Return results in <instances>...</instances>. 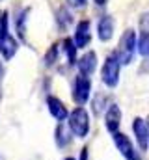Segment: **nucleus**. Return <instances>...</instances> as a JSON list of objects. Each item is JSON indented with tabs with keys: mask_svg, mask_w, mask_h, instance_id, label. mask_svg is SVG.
<instances>
[{
	"mask_svg": "<svg viewBox=\"0 0 149 160\" xmlns=\"http://www.w3.org/2000/svg\"><path fill=\"white\" fill-rule=\"evenodd\" d=\"M136 43H138V34L132 30V28H127L123 32V36L119 38V43L116 47V50L112 52L117 62L121 65H129L132 60H134V54H136Z\"/></svg>",
	"mask_w": 149,
	"mask_h": 160,
	"instance_id": "f257e3e1",
	"label": "nucleus"
},
{
	"mask_svg": "<svg viewBox=\"0 0 149 160\" xmlns=\"http://www.w3.org/2000/svg\"><path fill=\"white\" fill-rule=\"evenodd\" d=\"M19 50V41L15 39L9 32V13L2 11L0 17V56L9 62Z\"/></svg>",
	"mask_w": 149,
	"mask_h": 160,
	"instance_id": "f03ea898",
	"label": "nucleus"
},
{
	"mask_svg": "<svg viewBox=\"0 0 149 160\" xmlns=\"http://www.w3.org/2000/svg\"><path fill=\"white\" fill-rule=\"evenodd\" d=\"M67 128L76 138H86L90 132V114L84 106H76L67 116Z\"/></svg>",
	"mask_w": 149,
	"mask_h": 160,
	"instance_id": "7ed1b4c3",
	"label": "nucleus"
},
{
	"mask_svg": "<svg viewBox=\"0 0 149 160\" xmlns=\"http://www.w3.org/2000/svg\"><path fill=\"white\" fill-rule=\"evenodd\" d=\"M119 77H121V63L117 62V58L114 54H108L101 67V80L105 86L116 88L119 84Z\"/></svg>",
	"mask_w": 149,
	"mask_h": 160,
	"instance_id": "20e7f679",
	"label": "nucleus"
},
{
	"mask_svg": "<svg viewBox=\"0 0 149 160\" xmlns=\"http://www.w3.org/2000/svg\"><path fill=\"white\" fill-rule=\"evenodd\" d=\"M90 95H91V78L84 75H76L73 80V93H71L73 101L78 106H84L90 101Z\"/></svg>",
	"mask_w": 149,
	"mask_h": 160,
	"instance_id": "39448f33",
	"label": "nucleus"
},
{
	"mask_svg": "<svg viewBox=\"0 0 149 160\" xmlns=\"http://www.w3.org/2000/svg\"><path fill=\"white\" fill-rule=\"evenodd\" d=\"M112 138H114V143H116L117 151L123 155L125 160H140L136 149H134V145H132V142L129 140V136H125L123 132H114Z\"/></svg>",
	"mask_w": 149,
	"mask_h": 160,
	"instance_id": "423d86ee",
	"label": "nucleus"
},
{
	"mask_svg": "<svg viewBox=\"0 0 149 160\" xmlns=\"http://www.w3.org/2000/svg\"><path fill=\"white\" fill-rule=\"evenodd\" d=\"M90 41H91V22L88 19H82L74 26L73 43L76 48H86L90 45Z\"/></svg>",
	"mask_w": 149,
	"mask_h": 160,
	"instance_id": "0eeeda50",
	"label": "nucleus"
},
{
	"mask_svg": "<svg viewBox=\"0 0 149 160\" xmlns=\"http://www.w3.org/2000/svg\"><path fill=\"white\" fill-rule=\"evenodd\" d=\"M76 67H78V75H84V77H91L97 69V54L93 50L90 52H84L78 60H76Z\"/></svg>",
	"mask_w": 149,
	"mask_h": 160,
	"instance_id": "6e6552de",
	"label": "nucleus"
},
{
	"mask_svg": "<svg viewBox=\"0 0 149 160\" xmlns=\"http://www.w3.org/2000/svg\"><path fill=\"white\" fill-rule=\"evenodd\" d=\"M119 125H121V108L112 102L105 112V127L110 134H114V132H119Z\"/></svg>",
	"mask_w": 149,
	"mask_h": 160,
	"instance_id": "1a4fd4ad",
	"label": "nucleus"
},
{
	"mask_svg": "<svg viewBox=\"0 0 149 160\" xmlns=\"http://www.w3.org/2000/svg\"><path fill=\"white\" fill-rule=\"evenodd\" d=\"M47 108H49V114L58 121V123L65 121L67 119V116H69L65 104H64L58 97H54V95H49V97H47Z\"/></svg>",
	"mask_w": 149,
	"mask_h": 160,
	"instance_id": "9d476101",
	"label": "nucleus"
},
{
	"mask_svg": "<svg viewBox=\"0 0 149 160\" xmlns=\"http://www.w3.org/2000/svg\"><path fill=\"white\" fill-rule=\"evenodd\" d=\"M132 132H134V138H136L140 149H142V151H147L149 136H147V125H146V119L134 118V121H132Z\"/></svg>",
	"mask_w": 149,
	"mask_h": 160,
	"instance_id": "9b49d317",
	"label": "nucleus"
},
{
	"mask_svg": "<svg viewBox=\"0 0 149 160\" xmlns=\"http://www.w3.org/2000/svg\"><path fill=\"white\" fill-rule=\"evenodd\" d=\"M114 26H116L114 17L112 15H103L97 22V38L103 43H108L114 36Z\"/></svg>",
	"mask_w": 149,
	"mask_h": 160,
	"instance_id": "f8f14e48",
	"label": "nucleus"
},
{
	"mask_svg": "<svg viewBox=\"0 0 149 160\" xmlns=\"http://www.w3.org/2000/svg\"><path fill=\"white\" fill-rule=\"evenodd\" d=\"M30 8H24L21 9L17 15H15V32L19 36V39H26V21H28V15H30Z\"/></svg>",
	"mask_w": 149,
	"mask_h": 160,
	"instance_id": "ddd939ff",
	"label": "nucleus"
},
{
	"mask_svg": "<svg viewBox=\"0 0 149 160\" xmlns=\"http://www.w3.org/2000/svg\"><path fill=\"white\" fill-rule=\"evenodd\" d=\"M71 24H73V15H71L69 8L60 6V8L56 9V26H58L62 32H65Z\"/></svg>",
	"mask_w": 149,
	"mask_h": 160,
	"instance_id": "4468645a",
	"label": "nucleus"
},
{
	"mask_svg": "<svg viewBox=\"0 0 149 160\" xmlns=\"http://www.w3.org/2000/svg\"><path fill=\"white\" fill-rule=\"evenodd\" d=\"M54 140H56L58 147H67L71 143V130L64 123H58V127L54 130Z\"/></svg>",
	"mask_w": 149,
	"mask_h": 160,
	"instance_id": "2eb2a0df",
	"label": "nucleus"
},
{
	"mask_svg": "<svg viewBox=\"0 0 149 160\" xmlns=\"http://www.w3.org/2000/svg\"><path fill=\"white\" fill-rule=\"evenodd\" d=\"M60 48L64 50V54H65V58H67V65L69 67H73L74 63H76V47H74V43L71 38H65V39L60 43Z\"/></svg>",
	"mask_w": 149,
	"mask_h": 160,
	"instance_id": "dca6fc26",
	"label": "nucleus"
},
{
	"mask_svg": "<svg viewBox=\"0 0 149 160\" xmlns=\"http://www.w3.org/2000/svg\"><path fill=\"white\" fill-rule=\"evenodd\" d=\"M58 58H60V43H54V45H50V48L45 52L43 62H45L47 67H52V65L58 62Z\"/></svg>",
	"mask_w": 149,
	"mask_h": 160,
	"instance_id": "f3484780",
	"label": "nucleus"
},
{
	"mask_svg": "<svg viewBox=\"0 0 149 160\" xmlns=\"http://www.w3.org/2000/svg\"><path fill=\"white\" fill-rule=\"evenodd\" d=\"M138 28H140V34H147V36H149V11L140 13V19H138Z\"/></svg>",
	"mask_w": 149,
	"mask_h": 160,
	"instance_id": "a211bd4d",
	"label": "nucleus"
},
{
	"mask_svg": "<svg viewBox=\"0 0 149 160\" xmlns=\"http://www.w3.org/2000/svg\"><path fill=\"white\" fill-rule=\"evenodd\" d=\"M65 2H67V6H71L74 9H80V8H84L88 4V0H65Z\"/></svg>",
	"mask_w": 149,
	"mask_h": 160,
	"instance_id": "6ab92c4d",
	"label": "nucleus"
},
{
	"mask_svg": "<svg viewBox=\"0 0 149 160\" xmlns=\"http://www.w3.org/2000/svg\"><path fill=\"white\" fill-rule=\"evenodd\" d=\"M78 160H88V147H84V149L80 151V158Z\"/></svg>",
	"mask_w": 149,
	"mask_h": 160,
	"instance_id": "aec40b11",
	"label": "nucleus"
},
{
	"mask_svg": "<svg viewBox=\"0 0 149 160\" xmlns=\"http://www.w3.org/2000/svg\"><path fill=\"white\" fill-rule=\"evenodd\" d=\"M4 75H6V67H4V63L0 62V82H2V78H4Z\"/></svg>",
	"mask_w": 149,
	"mask_h": 160,
	"instance_id": "412c9836",
	"label": "nucleus"
},
{
	"mask_svg": "<svg viewBox=\"0 0 149 160\" xmlns=\"http://www.w3.org/2000/svg\"><path fill=\"white\" fill-rule=\"evenodd\" d=\"M93 2H95L99 8H103V6H106V4H108V0H93Z\"/></svg>",
	"mask_w": 149,
	"mask_h": 160,
	"instance_id": "4be33fe9",
	"label": "nucleus"
},
{
	"mask_svg": "<svg viewBox=\"0 0 149 160\" xmlns=\"http://www.w3.org/2000/svg\"><path fill=\"white\" fill-rule=\"evenodd\" d=\"M146 60H147V62L144 63V67H142V71H147V69H149V56L146 58Z\"/></svg>",
	"mask_w": 149,
	"mask_h": 160,
	"instance_id": "5701e85b",
	"label": "nucleus"
},
{
	"mask_svg": "<svg viewBox=\"0 0 149 160\" xmlns=\"http://www.w3.org/2000/svg\"><path fill=\"white\" fill-rule=\"evenodd\" d=\"M146 125H147V136H149V118L146 119Z\"/></svg>",
	"mask_w": 149,
	"mask_h": 160,
	"instance_id": "b1692460",
	"label": "nucleus"
},
{
	"mask_svg": "<svg viewBox=\"0 0 149 160\" xmlns=\"http://www.w3.org/2000/svg\"><path fill=\"white\" fill-rule=\"evenodd\" d=\"M64 160H74L73 157H67V158H64Z\"/></svg>",
	"mask_w": 149,
	"mask_h": 160,
	"instance_id": "393cba45",
	"label": "nucleus"
},
{
	"mask_svg": "<svg viewBox=\"0 0 149 160\" xmlns=\"http://www.w3.org/2000/svg\"><path fill=\"white\" fill-rule=\"evenodd\" d=\"M0 17H2V11H0Z\"/></svg>",
	"mask_w": 149,
	"mask_h": 160,
	"instance_id": "a878e982",
	"label": "nucleus"
},
{
	"mask_svg": "<svg viewBox=\"0 0 149 160\" xmlns=\"http://www.w3.org/2000/svg\"><path fill=\"white\" fill-rule=\"evenodd\" d=\"M0 160H2V157H0Z\"/></svg>",
	"mask_w": 149,
	"mask_h": 160,
	"instance_id": "bb28decb",
	"label": "nucleus"
}]
</instances>
